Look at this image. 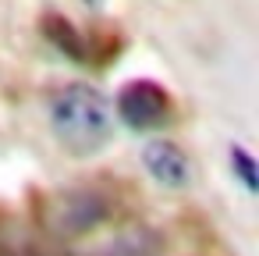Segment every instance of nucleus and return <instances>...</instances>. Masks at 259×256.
Returning <instances> with one entry per match:
<instances>
[{"mask_svg": "<svg viewBox=\"0 0 259 256\" xmlns=\"http://www.w3.org/2000/svg\"><path fill=\"white\" fill-rule=\"evenodd\" d=\"M231 160H234V167H238V178L245 181V189L248 192H255V164H252V157L245 153V150H231Z\"/></svg>", "mask_w": 259, "mask_h": 256, "instance_id": "nucleus-5", "label": "nucleus"}, {"mask_svg": "<svg viewBox=\"0 0 259 256\" xmlns=\"http://www.w3.org/2000/svg\"><path fill=\"white\" fill-rule=\"evenodd\" d=\"M110 256H149V242H146V235H124L110 249Z\"/></svg>", "mask_w": 259, "mask_h": 256, "instance_id": "nucleus-6", "label": "nucleus"}, {"mask_svg": "<svg viewBox=\"0 0 259 256\" xmlns=\"http://www.w3.org/2000/svg\"><path fill=\"white\" fill-rule=\"evenodd\" d=\"M110 217V199L96 189H61L36 199V221L54 238H78Z\"/></svg>", "mask_w": 259, "mask_h": 256, "instance_id": "nucleus-2", "label": "nucleus"}, {"mask_svg": "<svg viewBox=\"0 0 259 256\" xmlns=\"http://www.w3.org/2000/svg\"><path fill=\"white\" fill-rule=\"evenodd\" d=\"M85 4H93V8H96V4H100V0H85Z\"/></svg>", "mask_w": 259, "mask_h": 256, "instance_id": "nucleus-7", "label": "nucleus"}, {"mask_svg": "<svg viewBox=\"0 0 259 256\" xmlns=\"http://www.w3.org/2000/svg\"><path fill=\"white\" fill-rule=\"evenodd\" d=\"M170 111H174V103H170L167 89L156 82H142V79L128 82L117 96V114L132 128H160L163 121H170Z\"/></svg>", "mask_w": 259, "mask_h": 256, "instance_id": "nucleus-3", "label": "nucleus"}, {"mask_svg": "<svg viewBox=\"0 0 259 256\" xmlns=\"http://www.w3.org/2000/svg\"><path fill=\"white\" fill-rule=\"evenodd\" d=\"M50 125L64 150L71 153H96L107 146L114 132V111L103 93L93 86H68L50 103Z\"/></svg>", "mask_w": 259, "mask_h": 256, "instance_id": "nucleus-1", "label": "nucleus"}, {"mask_svg": "<svg viewBox=\"0 0 259 256\" xmlns=\"http://www.w3.org/2000/svg\"><path fill=\"white\" fill-rule=\"evenodd\" d=\"M142 164H146V171H149L160 185H170V189H181V185L192 178L188 157H185L174 142H167V139L146 142V146H142Z\"/></svg>", "mask_w": 259, "mask_h": 256, "instance_id": "nucleus-4", "label": "nucleus"}]
</instances>
